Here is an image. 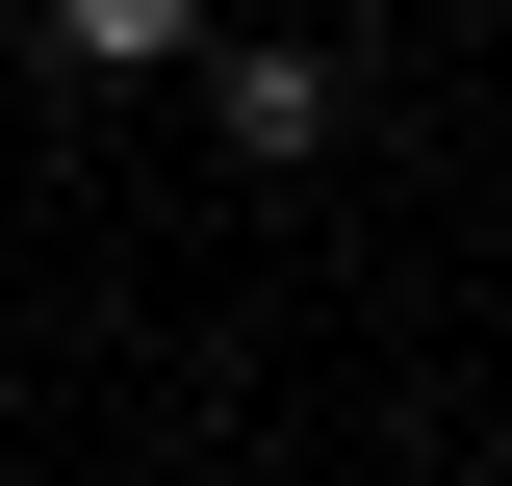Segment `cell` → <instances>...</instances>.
Instances as JSON below:
<instances>
[{"mask_svg": "<svg viewBox=\"0 0 512 486\" xmlns=\"http://www.w3.org/2000/svg\"><path fill=\"white\" fill-rule=\"evenodd\" d=\"M26 26H52L77 77H154V52H205V0H26Z\"/></svg>", "mask_w": 512, "mask_h": 486, "instance_id": "obj_2", "label": "cell"}, {"mask_svg": "<svg viewBox=\"0 0 512 486\" xmlns=\"http://www.w3.org/2000/svg\"><path fill=\"white\" fill-rule=\"evenodd\" d=\"M205 128L282 180V154H333V77H308V52H205Z\"/></svg>", "mask_w": 512, "mask_h": 486, "instance_id": "obj_1", "label": "cell"}]
</instances>
